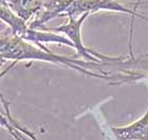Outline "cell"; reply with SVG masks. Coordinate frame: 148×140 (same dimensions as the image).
<instances>
[{"instance_id": "1", "label": "cell", "mask_w": 148, "mask_h": 140, "mask_svg": "<svg viewBox=\"0 0 148 140\" xmlns=\"http://www.w3.org/2000/svg\"><path fill=\"white\" fill-rule=\"evenodd\" d=\"M1 59L4 61H14V62H21V61H43L53 64H64L69 67L76 69L78 71L86 73L89 75H96L92 72L87 71L86 69H82L78 66L92 65V63H87L85 61L70 59L66 56L58 55L53 53L48 48H40L30 41L20 38L16 35H6L1 36ZM99 77V75H96Z\"/></svg>"}, {"instance_id": "2", "label": "cell", "mask_w": 148, "mask_h": 140, "mask_svg": "<svg viewBox=\"0 0 148 140\" xmlns=\"http://www.w3.org/2000/svg\"><path fill=\"white\" fill-rule=\"evenodd\" d=\"M89 13H85L83 15L78 16V17H74V16H68V21L62 23V26H59L58 28L52 29L50 31H54L56 33H62L66 37L69 38L72 41V44L74 46V49L76 50L77 52L79 53L80 55H83V57L90 61V62L99 63L97 59L94 57L99 56V57H103L102 55H99L97 53L92 52L89 49H87L85 45L83 43V38H82V28H83V23L85 22L86 18L89 16Z\"/></svg>"}, {"instance_id": "3", "label": "cell", "mask_w": 148, "mask_h": 140, "mask_svg": "<svg viewBox=\"0 0 148 140\" xmlns=\"http://www.w3.org/2000/svg\"><path fill=\"white\" fill-rule=\"evenodd\" d=\"M97 11H113V12L126 13L134 17H142L132 10L127 9L126 6H122L117 0H75L68 6L64 15L67 16H80L85 13H95Z\"/></svg>"}, {"instance_id": "4", "label": "cell", "mask_w": 148, "mask_h": 140, "mask_svg": "<svg viewBox=\"0 0 148 140\" xmlns=\"http://www.w3.org/2000/svg\"><path fill=\"white\" fill-rule=\"evenodd\" d=\"M111 128L116 140H148V108L145 115L132 123Z\"/></svg>"}, {"instance_id": "5", "label": "cell", "mask_w": 148, "mask_h": 140, "mask_svg": "<svg viewBox=\"0 0 148 140\" xmlns=\"http://www.w3.org/2000/svg\"><path fill=\"white\" fill-rule=\"evenodd\" d=\"M19 37L22 38V39H25V41H30L32 44L40 47V48H46L43 45H41V44H43V43H46V44L55 43V44L65 45V46H69V47H71V48H74L72 41H70L69 38L66 37V36L56 34V33H52L51 31H49V32L39 31V30L30 28V27H28V28L25 29V31L19 35Z\"/></svg>"}, {"instance_id": "6", "label": "cell", "mask_w": 148, "mask_h": 140, "mask_svg": "<svg viewBox=\"0 0 148 140\" xmlns=\"http://www.w3.org/2000/svg\"><path fill=\"white\" fill-rule=\"evenodd\" d=\"M19 17L28 22L43 6V0H1Z\"/></svg>"}, {"instance_id": "7", "label": "cell", "mask_w": 148, "mask_h": 140, "mask_svg": "<svg viewBox=\"0 0 148 140\" xmlns=\"http://www.w3.org/2000/svg\"><path fill=\"white\" fill-rule=\"evenodd\" d=\"M73 1H75V0H71V3H72V2H73Z\"/></svg>"}]
</instances>
